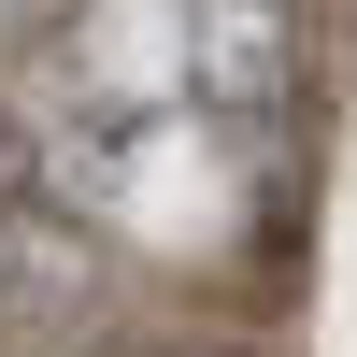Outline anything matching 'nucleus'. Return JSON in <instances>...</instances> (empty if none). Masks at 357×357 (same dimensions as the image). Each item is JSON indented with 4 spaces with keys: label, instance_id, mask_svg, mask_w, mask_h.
<instances>
[{
    "label": "nucleus",
    "instance_id": "nucleus-2",
    "mask_svg": "<svg viewBox=\"0 0 357 357\" xmlns=\"http://www.w3.org/2000/svg\"><path fill=\"white\" fill-rule=\"evenodd\" d=\"M86 357H272V343H243V329H114Z\"/></svg>",
    "mask_w": 357,
    "mask_h": 357
},
{
    "label": "nucleus",
    "instance_id": "nucleus-1",
    "mask_svg": "<svg viewBox=\"0 0 357 357\" xmlns=\"http://www.w3.org/2000/svg\"><path fill=\"white\" fill-rule=\"evenodd\" d=\"M186 86L215 114H272L301 86V0H186Z\"/></svg>",
    "mask_w": 357,
    "mask_h": 357
}]
</instances>
